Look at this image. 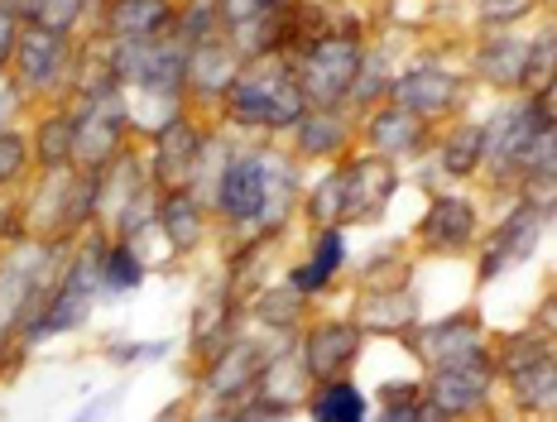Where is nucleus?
<instances>
[{
    "label": "nucleus",
    "mask_w": 557,
    "mask_h": 422,
    "mask_svg": "<svg viewBox=\"0 0 557 422\" xmlns=\"http://www.w3.org/2000/svg\"><path fill=\"white\" fill-rule=\"evenodd\" d=\"M389 193H394V173L385 163L366 159V163H351L346 173H336L322 187V197H312V211L318 216H380Z\"/></svg>",
    "instance_id": "1"
},
{
    "label": "nucleus",
    "mask_w": 557,
    "mask_h": 422,
    "mask_svg": "<svg viewBox=\"0 0 557 422\" xmlns=\"http://www.w3.org/2000/svg\"><path fill=\"white\" fill-rule=\"evenodd\" d=\"M231 111L250 125H294L304 115V91L288 77L255 73V77L231 82Z\"/></svg>",
    "instance_id": "2"
},
{
    "label": "nucleus",
    "mask_w": 557,
    "mask_h": 422,
    "mask_svg": "<svg viewBox=\"0 0 557 422\" xmlns=\"http://www.w3.org/2000/svg\"><path fill=\"white\" fill-rule=\"evenodd\" d=\"M356 73H361V49H356L351 39L318 44V49L308 53V63H304V97L327 105V101H336L346 87H351Z\"/></svg>",
    "instance_id": "3"
},
{
    "label": "nucleus",
    "mask_w": 557,
    "mask_h": 422,
    "mask_svg": "<svg viewBox=\"0 0 557 422\" xmlns=\"http://www.w3.org/2000/svg\"><path fill=\"white\" fill-rule=\"evenodd\" d=\"M485 398V365L475 350H467V356L447 360V365H437L433 374V404L443 408V413H467V408H475Z\"/></svg>",
    "instance_id": "4"
},
{
    "label": "nucleus",
    "mask_w": 557,
    "mask_h": 422,
    "mask_svg": "<svg viewBox=\"0 0 557 422\" xmlns=\"http://www.w3.org/2000/svg\"><path fill=\"white\" fill-rule=\"evenodd\" d=\"M264 197H270V178H264L260 159H240L226 169L222 178V211L231 221H255L264 211Z\"/></svg>",
    "instance_id": "5"
},
{
    "label": "nucleus",
    "mask_w": 557,
    "mask_h": 422,
    "mask_svg": "<svg viewBox=\"0 0 557 422\" xmlns=\"http://www.w3.org/2000/svg\"><path fill=\"white\" fill-rule=\"evenodd\" d=\"M361 350V332L346 322H327L308 336V370L312 374H336L351 365V356Z\"/></svg>",
    "instance_id": "6"
},
{
    "label": "nucleus",
    "mask_w": 557,
    "mask_h": 422,
    "mask_svg": "<svg viewBox=\"0 0 557 422\" xmlns=\"http://www.w3.org/2000/svg\"><path fill=\"white\" fill-rule=\"evenodd\" d=\"M58 67H63V39L44 25L25 29V39H20V73H25L29 87H49Z\"/></svg>",
    "instance_id": "7"
},
{
    "label": "nucleus",
    "mask_w": 557,
    "mask_h": 422,
    "mask_svg": "<svg viewBox=\"0 0 557 422\" xmlns=\"http://www.w3.org/2000/svg\"><path fill=\"white\" fill-rule=\"evenodd\" d=\"M115 131H121V101L97 97L87 105V121L77 125L73 149H77V154H87V159H107L115 149Z\"/></svg>",
    "instance_id": "8"
},
{
    "label": "nucleus",
    "mask_w": 557,
    "mask_h": 422,
    "mask_svg": "<svg viewBox=\"0 0 557 422\" xmlns=\"http://www.w3.org/2000/svg\"><path fill=\"white\" fill-rule=\"evenodd\" d=\"M87 312H91V269L77 264L73 274L63 278L58 298L49 302V312H44V326H39V332H67V326H77Z\"/></svg>",
    "instance_id": "9"
},
{
    "label": "nucleus",
    "mask_w": 557,
    "mask_h": 422,
    "mask_svg": "<svg viewBox=\"0 0 557 422\" xmlns=\"http://www.w3.org/2000/svg\"><path fill=\"white\" fill-rule=\"evenodd\" d=\"M475 231V211L467 202H457V197H443V202H433L423 221V236L437 245V250H461V245L471 240Z\"/></svg>",
    "instance_id": "10"
},
{
    "label": "nucleus",
    "mask_w": 557,
    "mask_h": 422,
    "mask_svg": "<svg viewBox=\"0 0 557 422\" xmlns=\"http://www.w3.org/2000/svg\"><path fill=\"white\" fill-rule=\"evenodd\" d=\"M451 77L443 73H433V67H418V73H409L394 87V97H399L404 111H423V115H437V111H447L451 105Z\"/></svg>",
    "instance_id": "11"
},
{
    "label": "nucleus",
    "mask_w": 557,
    "mask_h": 422,
    "mask_svg": "<svg viewBox=\"0 0 557 422\" xmlns=\"http://www.w3.org/2000/svg\"><path fill=\"white\" fill-rule=\"evenodd\" d=\"M169 25V0H115L111 5V29L121 39H149Z\"/></svg>",
    "instance_id": "12"
},
{
    "label": "nucleus",
    "mask_w": 557,
    "mask_h": 422,
    "mask_svg": "<svg viewBox=\"0 0 557 422\" xmlns=\"http://www.w3.org/2000/svg\"><path fill=\"white\" fill-rule=\"evenodd\" d=\"M121 73L135 82H149V87H164V82H178L183 58L159 53V49H131V53H121Z\"/></svg>",
    "instance_id": "13"
},
{
    "label": "nucleus",
    "mask_w": 557,
    "mask_h": 422,
    "mask_svg": "<svg viewBox=\"0 0 557 422\" xmlns=\"http://www.w3.org/2000/svg\"><path fill=\"white\" fill-rule=\"evenodd\" d=\"M409 316H413L409 293H370V298L361 302V312H356V322L375 326V332H399Z\"/></svg>",
    "instance_id": "14"
},
{
    "label": "nucleus",
    "mask_w": 557,
    "mask_h": 422,
    "mask_svg": "<svg viewBox=\"0 0 557 422\" xmlns=\"http://www.w3.org/2000/svg\"><path fill=\"white\" fill-rule=\"evenodd\" d=\"M312 418L318 422H361L366 418V398L356 384H327L312 398Z\"/></svg>",
    "instance_id": "15"
},
{
    "label": "nucleus",
    "mask_w": 557,
    "mask_h": 422,
    "mask_svg": "<svg viewBox=\"0 0 557 422\" xmlns=\"http://www.w3.org/2000/svg\"><path fill=\"white\" fill-rule=\"evenodd\" d=\"M255 374H260V365H255V350L250 346H236L222 360V365L207 374V389H212V394H240V384H250Z\"/></svg>",
    "instance_id": "16"
},
{
    "label": "nucleus",
    "mask_w": 557,
    "mask_h": 422,
    "mask_svg": "<svg viewBox=\"0 0 557 422\" xmlns=\"http://www.w3.org/2000/svg\"><path fill=\"white\" fill-rule=\"evenodd\" d=\"M423 350L433 356V365H447V360H457V356H467V350H475V326L471 322L437 326V332H428Z\"/></svg>",
    "instance_id": "17"
},
{
    "label": "nucleus",
    "mask_w": 557,
    "mask_h": 422,
    "mask_svg": "<svg viewBox=\"0 0 557 422\" xmlns=\"http://www.w3.org/2000/svg\"><path fill=\"white\" fill-rule=\"evenodd\" d=\"M336 264H342V236H336V231H322V236H318V255H312L308 269H298V274H294V288L312 293L318 284H327V274Z\"/></svg>",
    "instance_id": "18"
},
{
    "label": "nucleus",
    "mask_w": 557,
    "mask_h": 422,
    "mask_svg": "<svg viewBox=\"0 0 557 422\" xmlns=\"http://www.w3.org/2000/svg\"><path fill=\"white\" fill-rule=\"evenodd\" d=\"M519 394L533 408H557V365L553 360H533V365H519Z\"/></svg>",
    "instance_id": "19"
},
{
    "label": "nucleus",
    "mask_w": 557,
    "mask_h": 422,
    "mask_svg": "<svg viewBox=\"0 0 557 422\" xmlns=\"http://www.w3.org/2000/svg\"><path fill=\"white\" fill-rule=\"evenodd\" d=\"M164 231L178 250H188V245L202 236V211H197L188 197H169L164 202Z\"/></svg>",
    "instance_id": "20"
},
{
    "label": "nucleus",
    "mask_w": 557,
    "mask_h": 422,
    "mask_svg": "<svg viewBox=\"0 0 557 422\" xmlns=\"http://www.w3.org/2000/svg\"><path fill=\"white\" fill-rule=\"evenodd\" d=\"M375 145L380 149H394V154H404V149L418 145V121L409 111H389L375 121Z\"/></svg>",
    "instance_id": "21"
},
{
    "label": "nucleus",
    "mask_w": 557,
    "mask_h": 422,
    "mask_svg": "<svg viewBox=\"0 0 557 422\" xmlns=\"http://www.w3.org/2000/svg\"><path fill=\"white\" fill-rule=\"evenodd\" d=\"M193 149H197L193 131H183V125H173V131L164 135V145H159V173H164V178H183V173H188Z\"/></svg>",
    "instance_id": "22"
},
{
    "label": "nucleus",
    "mask_w": 557,
    "mask_h": 422,
    "mask_svg": "<svg viewBox=\"0 0 557 422\" xmlns=\"http://www.w3.org/2000/svg\"><path fill=\"white\" fill-rule=\"evenodd\" d=\"M509 245H524V250H529V245H533V216H519L515 226H505V236L495 240V255L485 260V274H495L505 260H515V250H509Z\"/></svg>",
    "instance_id": "23"
},
{
    "label": "nucleus",
    "mask_w": 557,
    "mask_h": 422,
    "mask_svg": "<svg viewBox=\"0 0 557 422\" xmlns=\"http://www.w3.org/2000/svg\"><path fill=\"white\" fill-rule=\"evenodd\" d=\"M481 145H485L481 131H457V139L447 145V169L451 173H471V163L481 159Z\"/></svg>",
    "instance_id": "24"
},
{
    "label": "nucleus",
    "mask_w": 557,
    "mask_h": 422,
    "mask_svg": "<svg viewBox=\"0 0 557 422\" xmlns=\"http://www.w3.org/2000/svg\"><path fill=\"white\" fill-rule=\"evenodd\" d=\"M342 145V125L332 115H318V121H304V149L308 154H327V149Z\"/></svg>",
    "instance_id": "25"
},
{
    "label": "nucleus",
    "mask_w": 557,
    "mask_h": 422,
    "mask_svg": "<svg viewBox=\"0 0 557 422\" xmlns=\"http://www.w3.org/2000/svg\"><path fill=\"white\" fill-rule=\"evenodd\" d=\"M25 173V139L0 131V183H15Z\"/></svg>",
    "instance_id": "26"
},
{
    "label": "nucleus",
    "mask_w": 557,
    "mask_h": 422,
    "mask_svg": "<svg viewBox=\"0 0 557 422\" xmlns=\"http://www.w3.org/2000/svg\"><path fill=\"white\" fill-rule=\"evenodd\" d=\"M107 284H111V288H135V284H139V260H135L131 245H121V250L111 255V264H107Z\"/></svg>",
    "instance_id": "27"
},
{
    "label": "nucleus",
    "mask_w": 557,
    "mask_h": 422,
    "mask_svg": "<svg viewBox=\"0 0 557 422\" xmlns=\"http://www.w3.org/2000/svg\"><path fill=\"white\" fill-rule=\"evenodd\" d=\"M270 5L274 0H226V20L231 25H260V20H270Z\"/></svg>",
    "instance_id": "28"
},
{
    "label": "nucleus",
    "mask_w": 557,
    "mask_h": 422,
    "mask_svg": "<svg viewBox=\"0 0 557 422\" xmlns=\"http://www.w3.org/2000/svg\"><path fill=\"white\" fill-rule=\"evenodd\" d=\"M34 15H39V25L44 29H63L67 25V20H73L77 15V0H39V5H34Z\"/></svg>",
    "instance_id": "29"
},
{
    "label": "nucleus",
    "mask_w": 557,
    "mask_h": 422,
    "mask_svg": "<svg viewBox=\"0 0 557 422\" xmlns=\"http://www.w3.org/2000/svg\"><path fill=\"white\" fill-rule=\"evenodd\" d=\"M44 139H39V149H44V159H67V149H73V135H67V125L63 121H53V125H44L39 131Z\"/></svg>",
    "instance_id": "30"
},
{
    "label": "nucleus",
    "mask_w": 557,
    "mask_h": 422,
    "mask_svg": "<svg viewBox=\"0 0 557 422\" xmlns=\"http://www.w3.org/2000/svg\"><path fill=\"white\" fill-rule=\"evenodd\" d=\"M10 44H15V15L0 10V67H5V58H10Z\"/></svg>",
    "instance_id": "31"
},
{
    "label": "nucleus",
    "mask_w": 557,
    "mask_h": 422,
    "mask_svg": "<svg viewBox=\"0 0 557 422\" xmlns=\"http://www.w3.org/2000/svg\"><path fill=\"white\" fill-rule=\"evenodd\" d=\"M380 422H418V413H413V404H394V398H389V413Z\"/></svg>",
    "instance_id": "32"
}]
</instances>
